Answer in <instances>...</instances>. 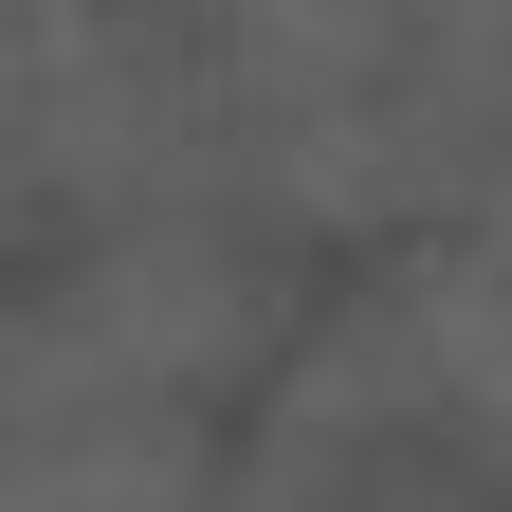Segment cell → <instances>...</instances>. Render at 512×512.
Segmentation results:
<instances>
[{
  "instance_id": "cell-1",
  "label": "cell",
  "mask_w": 512,
  "mask_h": 512,
  "mask_svg": "<svg viewBox=\"0 0 512 512\" xmlns=\"http://www.w3.org/2000/svg\"><path fill=\"white\" fill-rule=\"evenodd\" d=\"M202 439L183 403H92V384H0V512H183Z\"/></svg>"
},
{
  "instance_id": "cell-2",
  "label": "cell",
  "mask_w": 512,
  "mask_h": 512,
  "mask_svg": "<svg viewBox=\"0 0 512 512\" xmlns=\"http://www.w3.org/2000/svg\"><path fill=\"white\" fill-rule=\"evenodd\" d=\"M421 366H439V403L512 458V275H439L421 293Z\"/></svg>"
}]
</instances>
